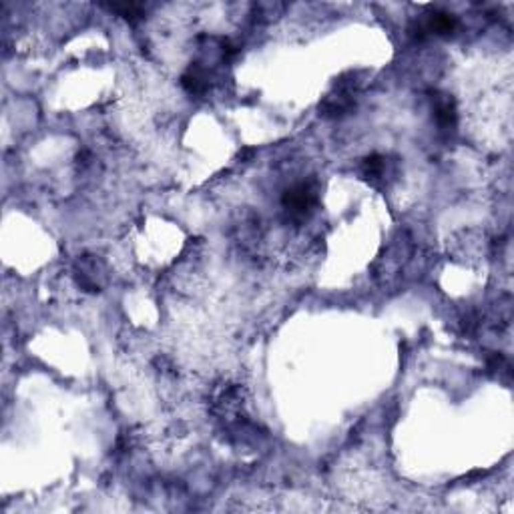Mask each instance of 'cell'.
<instances>
[{
	"label": "cell",
	"mask_w": 514,
	"mask_h": 514,
	"mask_svg": "<svg viewBox=\"0 0 514 514\" xmlns=\"http://www.w3.org/2000/svg\"><path fill=\"white\" fill-rule=\"evenodd\" d=\"M358 89H360V81H356L353 72L348 74V76H342L336 83V89L324 99V103L320 107L322 115L324 117H342V115H346L353 107Z\"/></svg>",
	"instance_id": "1"
},
{
	"label": "cell",
	"mask_w": 514,
	"mask_h": 514,
	"mask_svg": "<svg viewBox=\"0 0 514 514\" xmlns=\"http://www.w3.org/2000/svg\"><path fill=\"white\" fill-rule=\"evenodd\" d=\"M318 187L313 183H298L281 197V205L294 219H305L318 205Z\"/></svg>",
	"instance_id": "2"
},
{
	"label": "cell",
	"mask_w": 514,
	"mask_h": 514,
	"mask_svg": "<svg viewBox=\"0 0 514 514\" xmlns=\"http://www.w3.org/2000/svg\"><path fill=\"white\" fill-rule=\"evenodd\" d=\"M181 85L189 94H205L209 91V79L201 65H193L191 69L181 76Z\"/></svg>",
	"instance_id": "3"
},
{
	"label": "cell",
	"mask_w": 514,
	"mask_h": 514,
	"mask_svg": "<svg viewBox=\"0 0 514 514\" xmlns=\"http://www.w3.org/2000/svg\"><path fill=\"white\" fill-rule=\"evenodd\" d=\"M434 115H436V121L442 127H454V123H456V105L448 94L434 96Z\"/></svg>",
	"instance_id": "4"
},
{
	"label": "cell",
	"mask_w": 514,
	"mask_h": 514,
	"mask_svg": "<svg viewBox=\"0 0 514 514\" xmlns=\"http://www.w3.org/2000/svg\"><path fill=\"white\" fill-rule=\"evenodd\" d=\"M362 173L368 181L372 183H378V181H384L386 179V173H388V159L384 155H370L364 165H362Z\"/></svg>",
	"instance_id": "5"
},
{
	"label": "cell",
	"mask_w": 514,
	"mask_h": 514,
	"mask_svg": "<svg viewBox=\"0 0 514 514\" xmlns=\"http://www.w3.org/2000/svg\"><path fill=\"white\" fill-rule=\"evenodd\" d=\"M458 26V21L448 14V12H434L430 23L426 24V32H436V34H452Z\"/></svg>",
	"instance_id": "6"
},
{
	"label": "cell",
	"mask_w": 514,
	"mask_h": 514,
	"mask_svg": "<svg viewBox=\"0 0 514 514\" xmlns=\"http://www.w3.org/2000/svg\"><path fill=\"white\" fill-rule=\"evenodd\" d=\"M107 8L121 14L129 23H137L139 19H143V10H145L137 2H123V4L121 2H113V4H107Z\"/></svg>",
	"instance_id": "7"
},
{
	"label": "cell",
	"mask_w": 514,
	"mask_h": 514,
	"mask_svg": "<svg viewBox=\"0 0 514 514\" xmlns=\"http://www.w3.org/2000/svg\"><path fill=\"white\" fill-rule=\"evenodd\" d=\"M283 8L285 6L278 4V2H259V4H256V19L257 21H271V17H276Z\"/></svg>",
	"instance_id": "8"
}]
</instances>
